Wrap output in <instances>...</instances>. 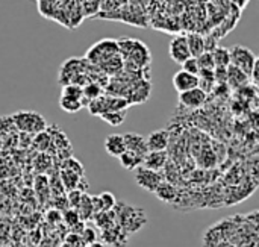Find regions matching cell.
Instances as JSON below:
<instances>
[{
    "mask_svg": "<svg viewBox=\"0 0 259 247\" xmlns=\"http://www.w3.org/2000/svg\"><path fill=\"white\" fill-rule=\"evenodd\" d=\"M118 159H120L121 167L126 169V170H135L138 166L143 164V156H140V155H137L134 152H129V150H126L124 153H121L118 156Z\"/></svg>",
    "mask_w": 259,
    "mask_h": 247,
    "instance_id": "18",
    "label": "cell"
},
{
    "mask_svg": "<svg viewBox=\"0 0 259 247\" xmlns=\"http://www.w3.org/2000/svg\"><path fill=\"white\" fill-rule=\"evenodd\" d=\"M105 150L108 155L118 158L121 153L126 152V144H124V138L121 134H111L106 137L105 140Z\"/></svg>",
    "mask_w": 259,
    "mask_h": 247,
    "instance_id": "13",
    "label": "cell"
},
{
    "mask_svg": "<svg viewBox=\"0 0 259 247\" xmlns=\"http://www.w3.org/2000/svg\"><path fill=\"white\" fill-rule=\"evenodd\" d=\"M229 55H231V65L240 68L241 71H244L246 74L250 76L255 64L258 61V56L253 53V50L237 44L232 49H229Z\"/></svg>",
    "mask_w": 259,
    "mask_h": 247,
    "instance_id": "5",
    "label": "cell"
},
{
    "mask_svg": "<svg viewBox=\"0 0 259 247\" xmlns=\"http://www.w3.org/2000/svg\"><path fill=\"white\" fill-rule=\"evenodd\" d=\"M182 65V70L184 71H188V73H191V74H199V71H200V67H199V62H197V58H188L185 62H182L181 64Z\"/></svg>",
    "mask_w": 259,
    "mask_h": 247,
    "instance_id": "26",
    "label": "cell"
},
{
    "mask_svg": "<svg viewBox=\"0 0 259 247\" xmlns=\"http://www.w3.org/2000/svg\"><path fill=\"white\" fill-rule=\"evenodd\" d=\"M12 125L17 131L27 135H36L47 129L46 118L35 111H18L11 115Z\"/></svg>",
    "mask_w": 259,
    "mask_h": 247,
    "instance_id": "2",
    "label": "cell"
},
{
    "mask_svg": "<svg viewBox=\"0 0 259 247\" xmlns=\"http://www.w3.org/2000/svg\"><path fill=\"white\" fill-rule=\"evenodd\" d=\"M168 143H170V134L167 129L153 131L146 138V144H147L149 152H164V150H167Z\"/></svg>",
    "mask_w": 259,
    "mask_h": 247,
    "instance_id": "9",
    "label": "cell"
},
{
    "mask_svg": "<svg viewBox=\"0 0 259 247\" xmlns=\"http://www.w3.org/2000/svg\"><path fill=\"white\" fill-rule=\"evenodd\" d=\"M206 96L208 94L197 87V88L179 93V102H181L182 106H185L188 109H199V108H202L205 105Z\"/></svg>",
    "mask_w": 259,
    "mask_h": 247,
    "instance_id": "8",
    "label": "cell"
},
{
    "mask_svg": "<svg viewBox=\"0 0 259 247\" xmlns=\"http://www.w3.org/2000/svg\"><path fill=\"white\" fill-rule=\"evenodd\" d=\"M197 62H199L200 70H214L215 68L211 52H203L200 56H197Z\"/></svg>",
    "mask_w": 259,
    "mask_h": 247,
    "instance_id": "25",
    "label": "cell"
},
{
    "mask_svg": "<svg viewBox=\"0 0 259 247\" xmlns=\"http://www.w3.org/2000/svg\"><path fill=\"white\" fill-rule=\"evenodd\" d=\"M77 213H79V217L83 219V220H87V219H90V217L93 216L94 207H93V199H91V196H88V194H85V193L82 194L80 203H79V207H77Z\"/></svg>",
    "mask_w": 259,
    "mask_h": 247,
    "instance_id": "22",
    "label": "cell"
},
{
    "mask_svg": "<svg viewBox=\"0 0 259 247\" xmlns=\"http://www.w3.org/2000/svg\"><path fill=\"white\" fill-rule=\"evenodd\" d=\"M33 147L41 153H46L52 147V137L50 132H47V129L33 135Z\"/></svg>",
    "mask_w": 259,
    "mask_h": 247,
    "instance_id": "21",
    "label": "cell"
},
{
    "mask_svg": "<svg viewBox=\"0 0 259 247\" xmlns=\"http://www.w3.org/2000/svg\"><path fill=\"white\" fill-rule=\"evenodd\" d=\"M82 191H79V190H70V193H68V200H67V203H68V207L71 208V210H77V207H79V203H80V199H82Z\"/></svg>",
    "mask_w": 259,
    "mask_h": 247,
    "instance_id": "28",
    "label": "cell"
},
{
    "mask_svg": "<svg viewBox=\"0 0 259 247\" xmlns=\"http://www.w3.org/2000/svg\"><path fill=\"white\" fill-rule=\"evenodd\" d=\"M135 182L138 184V187H141L146 191L155 193L158 190V187L164 182V176L159 172L150 170L144 166H138L135 170Z\"/></svg>",
    "mask_w": 259,
    "mask_h": 247,
    "instance_id": "6",
    "label": "cell"
},
{
    "mask_svg": "<svg viewBox=\"0 0 259 247\" xmlns=\"http://www.w3.org/2000/svg\"><path fill=\"white\" fill-rule=\"evenodd\" d=\"M80 237H82L83 244H93V243H96V238H97L94 229L90 228V226H85L83 228V231L80 232Z\"/></svg>",
    "mask_w": 259,
    "mask_h": 247,
    "instance_id": "29",
    "label": "cell"
},
{
    "mask_svg": "<svg viewBox=\"0 0 259 247\" xmlns=\"http://www.w3.org/2000/svg\"><path fill=\"white\" fill-rule=\"evenodd\" d=\"M226 84H229L232 88L241 90L243 87L250 84V76L246 74L244 71H241L240 68H237L234 65H229L226 68Z\"/></svg>",
    "mask_w": 259,
    "mask_h": 247,
    "instance_id": "12",
    "label": "cell"
},
{
    "mask_svg": "<svg viewBox=\"0 0 259 247\" xmlns=\"http://www.w3.org/2000/svg\"><path fill=\"white\" fill-rule=\"evenodd\" d=\"M70 247H83V241H82V237L80 235H68L67 238V243Z\"/></svg>",
    "mask_w": 259,
    "mask_h": 247,
    "instance_id": "30",
    "label": "cell"
},
{
    "mask_svg": "<svg viewBox=\"0 0 259 247\" xmlns=\"http://www.w3.org/2000/svg\"><path fill=\"white\" fill-rule=\"evenodd\" d=\"M173 87L178 93H184L193 88L199 87V77L196 74H191L188 71L179 70L173 76Z\"/></svg>",
    "mask_w": 259,
    "mask_h": 247,
    "instance_id": "10",
    "label": "cell"
},
{
    "mask_svg": "<svg viewBox=\"0 0 259 247\" xmlns=\"http://www.w3.org/2000/svg\"><path fill=\"white\" fill-rule=\"evenodd\" d=\"M59 106H61L62 111H65L68 114H74V112H79L85 106V102L82 99H77V97H71V96L61 94V97H59Z\"/></svg>",
    "mask_w": 259,
    "mask_h": 247,
    "instance_id": "16",
    "label": "cell"
},
{
    "mask_svg": "<svg viewBox=\"0 0 259 247\" xmlns=\"http://www.w3.org/2000/svg\"><path fill=\"white\" fill-rule=\"evenodd\" d=\"M62 219H64V222H65L68 226H71V228H74L76 225H79V220H80V217H79V213H77L76 210H68V211H64V216H62Z\"/></svg>",
    "mask_w": 259,
    "mask_h": 247,
    "instance_id": "27",
    "label": "cell"
},
{
    "mask_svg": "<svg viewBox=\"0 0 259 247\" xmlns=\"http://www.w3.org/2000/svg\"><path fill=\"white\" fill-rule=\"evenodd\" d=\"M117 44H118V52L126 68L138 71L140 68H144L150 64L152 55L147 46L141 43L140 39L123 38V39H118Z\"/></svg>",
    "mask_w": 259,
    "mask_h": 247,
    "instance_id": "1",
    "label": "cell"
},
{
    "mask_svg": "<svg viewBox=\"0 0 259 247\" xmlns=\"http://www.w3.org/2000/svg\"><path fill=\"white\" fill-rule=\"evenodd\" d=\"M165 164H167V152L164 150V152H147L143 158L141 166L159 172L165 167Z\"/></svg>",
    "mask_w": 259,
    "mask_h": 247,
    "instance_id": "14",
    "label": "cell"
},
{
    "mask_svg": "<svg viewBox=\"0 0 259 247\" xmlns=\"http://www.w3.org/2000/svg\"><path fill=\"white\" fill-rule=\"evenodd\" d=\"M99 117L111 126H120L126 120V111H111V112L100 114Z\"/></svg>",
    "mask_w": 259,
    "mask_h": 247,
    "instance_id": "23",
    "label": "cell"
},
{
    "mask_svg": "<svg viewBox=\"0 0 259 247\" xmlns=\"http://www.w3.org/2000/svg\"><path fill=\"white\" fill-rule=\"evenodd\" d=\"M117 55H120L117 41L115 39H102L88 50L85 59L90 61L91 64L100 67L102 64H105L106 61H109L111 58H114Z\"/></svg>",
    "mask_w": 259,
    "mask_h": 247,
    "instance_id": "4",
    "label": "cell"
},
{
    "mask_svg": "<svg viewBox=\"0 0 259 247\" xmlns=\"http://www.w3.org/2000/svg\"><path fill=\"white\" fill-rule=\"evenodd\" d=\"M212 59H214V65L215 67H229L231 65V55H229V49L225 47H215L212 52Z\"/></svg>",
    "mask_w": 259,
    "mask_h": 247,
    "instance_id": "20",
    "label": "cell"
},
{
    "mask_svg": "<svg viewBox=\"0 0 259 247\" xmlns=\"http://www.w3.org/2000/svg\"><path fill=\"white\" fill-rule=\"evenodd\" d=\"M155 194H156L161 200H164V202H171V200H175V197H176V190H175V187H173L171 184L162 182V184L158 187V190L155 191Z\"/></svg>",
    "mask_w": 259,
    "mask_h": 247,
    "instance_id": "24",
    "label": "cell"
},
{
    "mask_svg": "<svg viewBox=\"0 0 259 247\" xmlns=\"http://www.w3.org/2000/svg\"><path fill=\"white\" fill-rule=\"evenodd\" d=\"M168 55L178 64H182L188 58H191V53H190V49H188V43H187V36L185 35H176L170 41Z\"/></svg>",
    "mask_w": 259,
    "mask_h": 247,
    "instance_id": "7",
    "label": "cell"
},
{
    "mask_svg": "<svg viewBox=\"0 0 259 247\" xmlns=\"http://www.w3.org/2000/svg\"><path fill=\"white\" fill-rule=\"evenodd\" d=\"M90 247H105L102 243H93V244H90Z\"/></svg>",
    "mask_w": 259,
    "mask_h": 247,
    "instance_id": "31",
    "label": "cell"
},
{
    "mask_svg": "<svg viewBox=\"0 0 259 247\" xmlns=\"http://www.w3.org/2000/svg\"><path fill=\"white\" fill-rule=\"evenodd\" d=\"M187 36V43H188V49L193 58L200 56L205 52V38L199 33H190L185 35Z\"/></svg>",
    "mask_w": 259,
    "mask_h": 247,
    "instance_id": "17",
    "label": "cell"
},
{
    "mask_svg": "<svg viewBox=\"0 0 259 247\" xmlns=\"http://www.w3.org/2000/svg\"><path fill=\"white\" fill-rule=\"evenodd\" d=\"M87 106H88V111L91 115L99 117L100 114L111 112V111H126L129 106V102L120 96L102 94L100 97L91 100Z\"/></svg>",
    "mask_w": 259,
    "mask_h": 247,
    "instance_id": "3",
    "label": "cell"
},
{
    "mask_svg": "<svg viewBox=\"0 0 259 247\" xmlns=\"http://www.w3.org/2000/svg\"><path fill=\"white\" fill-rule=\"evenodd\" d=\"M124 138V144H126V150L134 152L140 156L144 158V155L149 152L147 150V144H146V137L135 134V132H127L123 135Z\"/></svg>",
    "mask_w": 259,
    "mask_h": 247,
    "instance_id": "11",
    "label": "cell"
},
{
    "mask_svg": "<svg viewBox=\"0 0 259 247\" xmlns=\"http://www.w3.org/2000/svg\"><path fill=\"white\" fill-rule=\"evenodd\" d=\"M82 93H83V102H85V106H87L91 100H94V99H97V97H100L103 94V88L97 82H90V84L82 87Z\"/></svg>",
    "mask_w": 259,
    "mask_h": 247,
    "instance_id": "19",
    "label": "cell"
},
{
    "mask_svg": "<svg viewBox=\"0 0 259 247\" xmlns=\"http://www.w3.org/2000/svg\"><path fill=\"white\" fill-rule=\"evenodd\" d=\"M91 199H93L94 213H111V210L115 207V197L109 191H105V193L94 196Z\"/></svg>",
    "mask_w": 259,
    "mask_h": 247,
    "instance_id": "15",
    "label": "cell"
}]
</instances>
